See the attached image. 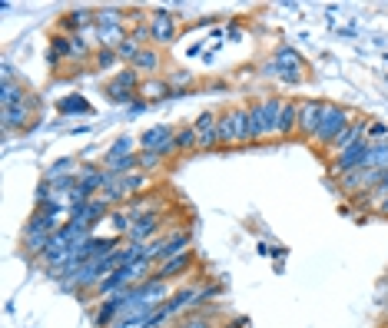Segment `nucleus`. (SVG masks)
<instances>
[{
  "label": "nucleus",
  "mask_w": 388,
  "mask_h": 328,
  "mask_svg": "<svg viewBox=\"0 0 388 328\" xmlns=\"http://www.w3.org/2000/svg\"><path fill=\"white\" fill-rule=\"evenodd\" d=\"M219 328H249V319H229V322H223Z\"/></svg>",
  "instance_id": "35"
},
{
  "label": "nucleus",
  "mask_w": 388,
  "mask_h": 328,
  "mask_svg": "<svg viewBox=\"0 0 388 328\" xmlns=\"http://www.w3.org/2000/svg\"><path fill=\"white\" fill-rule=\"evenodd\" d=\"M299 129V103L295 100H285L279 113V129H276V139H292Z\"/></svg>",
  "instance_id": "19"
},
{
  "label": "nucleus",
  "mask_w": 388,
  "mask_h": 328,
  "mask_svg": "<svg viewBox=\"0 0 388 328\" xmlns=\"http://www.w3.org/2000/svg\"><path fill=\"white\" fill-rule=\"evenodd\" d=\"M146 107H150V103H146V100H143V97H136V100H133V103H130V107H127V110H130V116H136V113H143V110H146Z\"/></svg>",
  "instance_id": "34"
},
{
  "label": "nucleus",
  "mask_w": 388,
  "mask_h": 328,
  "mask_svg": "<svg viewBox=\"0 0 388 328\" xmlns=\"http://www.w3.org/2000/svg\"><path fill=\"white\" fill-rule=\"evenodd\" d=\"M140 50H143V47H140V43H136L133 37H127V40H123V43H120V47H117V57H120V63H130V67H133V60L140 57Z\"/></svg>",
  "instance_id": "30"
},
{
  "label": "nucleus",
  "mask_w": 388,
  "mask_h": 328,
  "mask_svg": "<svg viewBox=\"0 0 388 328\" xmlns=\"http://www.w3.org/2000/svg\"><path fill=\"white\" fill-rule=\"evenodd\" d=\"M150 33H153V47H173L179 40V14H173L169 7H153L150 10Z\"/></svg>",
  "instance_id": "9"
},
{
  "label": "nucleus",
  "mask_w": 388,
  "mask_h": 328,
  "mask_svg": "<svg viewBox=\"0 0 388 328\" xmlns=\"http://www.w3.org/2000/svg\"><path fill=\"white\" fill-rule=\"evenodd\" d=\"M352 120H355V110L352 107H342V103L325 100V103H322V123H319V129H315V139H312V143L325 153V149L332 146V139H335Z\"/></svg>",
  "instance_id": "5"
},
{
  "label": "nucleus",
  "mask_w": 388,
  "mask_h": 328,
  "mask_svg": "<svg viewBox=\"0 0 388 328\" xmlns=\"http://www.w3.org/2000/svg\"><path fill=\"white\" fill-rule=\"evenodd\" d=\"M40 97L37 93H27V97L20 100V103H14V107H0V129H4V136H10L14 129H20V133H27L30 126L40 120Z\"/></svg>",
  "instance_id": "6"
},
{
  "label": "nucleus",
  "mask_w": 388,
  "mask_h": 328,
  "mask_svg": "<svg viewBox=\"0 0 388 328\" xmlns=\"http://www.w3.org/2000/svg\"><path fill=\"white\" fill-rule=\"evenodd\" d=\"M130 226H133V219H130L127 206H120V209H113V213H110V229H113V236H120V239H127Z\"/></svg>",
  "instance_id": "28"
},
{
  "label": "nucleus",
  "mask_w": 388,
  "mask_h": 328,
  "mask_svg": "<svg viewBox=\"0 0 388 328\" xmlns=\"http://www.w3.org/2000/svg\"><path fill=\"white\" fill-rule=\"evenodd\" d=\"M243 37H246L243 23H239V20H233V23H229V40H243Z\"/></svg>",
  "instance_id": "33"
},
{
  "label": "nucleus",
  "mask_w": 388,
  "mask_h": 328,
  "mask_svg": "<svg viewBox=\"0 0 388 328\" xmlns=\"http://www.w3.org/2000/svg\"><path fill=\"white\" fill-rule=\"evenodd\" d=\"M136 139H140V149H153V153H159L163 159L176 156V146H173L176 126L173 123H156V126H150V129H143Z\"/></svg>",
  "instance_id": "10"
},
{
  "label": "nucleus",
  "mask_w": 388,
  "mask_h": 328,
  "mask_svg": "<svg viewBox=\"0 0 388 328\" xmlns=\"http://www.w3.org/2000/svg\"><path fill=\"white\" fill-rule=\"evenodd\" d=\"M295 103H299V129H295V136L305 139V143H312V139H315V129H319V123H322V103H325V100L302 97V100H295Z\"/></svg>",
  "instance_id": "13"
},
{
  "label": "nucleus",
  "mask_w": 388,
  "mask_h": 328,
  "mask_svg": "<svg viewBox=\"0 0 388 328\" xmlns=\"http://www.w3.org/2000/svg\"><path fill=\"white\" fill-rule=\"evenodd\" d=\"M379 183H382V173L379 169H365V166L345 173L342 179H335V186H339V193L345 196V199H352V196H359V193H372Z\"/></svg>",
  "instance_id": "12"
},
{
  "label": "nucleus",
  "mask_w": 388,
  "mask_h": 328,
  "mask_svg": "<svg viewBox=\"0 0 388 328\" xmlns=\"http://www.w3.org/2000/svg\"><path fill=\"white\" fill-rule=\"evenodd\" d=\"M365 129H369V116L355 113V120H352V123L332 139V146L325 149V156L332 159V156H339V153H345V149H352V146H359L362 139H365Z\"/></svg>",
  "instance_id": "15"
},
{
  "label": "nucleus",
  "mask_w": 388,
  "mask_h": 328,
  "mask_svg": "<svg viewBox=\"0 0 388 328\" xmlns=\"http://www.w3.org/2000/svg\"><path fill=\"white\" fill-rule=\"evenodd\" d=\"M193 129H196V153L219 149V110H203L193 120Z\"/></svg>",
  "instance_id": "11"
},
{
  "label": "nucleus",
  "mask_w": 388,
  "mask_h": 328,
  "mask_svg": "<svg viewBox=\"0 0 388 328\" xmlns=\"http://www.w3.org/2000/svg\"><path fill=\"white\" fill-rule=\"evenodd\" d=\"M246 143H253L249 110L246 107L219 110V149H236V146H246Z\"/></svg>",
  "instance_id": "4"
},
{
  "label": "nucleus",
  "mask_w": 388,
  "mask_h": 328,
  "mask_svg": "<svg viewBox=\"0 0 388 328\" xmlns=\"http://www.w3.org/2000/svg\"><path fill=\"white\" fill-rule=\"evenodd\" d=\"M97 23V10L90 7H73L60 17V33H70V37H80V33H90Z\"/></svg>",
  "instance_id": "17"
},
{
  "label": "nucleus",
  "mask_w": 388,
  "mask_h": 328,
  "mask_svg": "<svg viewBox=\"0 0 388 328\" xmlns=\"http://www.w3.org/2000/svg\"><path fill=\"white\" fill-rule=\"evenodd\" d=\"M285 255H289V249H285V245H272V259H276V262H282Z\"/></svg>",
  "instance_id": "36"
},
{
  "label": "nucleus",
  "mask_w": 388,
  "mask_h": 328,
  "mask_svg": "<svg viewBox=\"0 0 388 328\" xmlns=\"http://www.w3.org/2000/svg\"><path fill=\"white\" fill-rule=\"evenodd\" d=\"M176 156H186V153H196V129L193 123L186 126H176Z\"/></svg>",
  "instance_id": "24"
},
{
  "label": "nucleus",
  "mask_w": 388,
  "mask_h": 328,
  "mask_svg": "<svg viewBox=\"0 0 388 328\" xmlns=\"http://www.w3.org/2000/svg\"><path fill=\"white\" fill-rule=\"evenodd\" d=\"M27 93L30 90L23 80H7V83H0V107H14V103H20Z\"/></svg>",
  "instance_id": "23"
},
{
  "label": "nucleus",
  "mask_w": 388,
  "mask_h": 328,
  "mask_svg": "<svg viewBox=\"0 0 388 328\" xmlns=\"http://www.w3.org/2000/svg\"><path fill=\"white\" fill-rule=\"evenodd\" d=\"M219 315H223V305L213 302V305H203V309L186 312L183 319H176L169 328H219Z\"/></svg>",
  "instance_id": "16"
},
{
  "label": "nucleus",
  "mask_w": 388,
  "mask_h": 328,
  "mask_svg": "<svg viewBox=\"0 0 388 328\" xmlns=\"http://www.w3.org/2000/svg\"><path fill=\"white\" fill-rule=\"evenodd\" d=\"M7 80H17V73H14V63H0V83H7Z\"/></svg>",
  "instance_id": "32"
},
{
  "label": "nucleus",
  "mask_w": 388,
  "mask_h": 328,
  "mask_svg": "<svg viewBox=\"0 0 388 328\" xmlns=\"http://www.w3.org/2000/svg\"><path fill=\"white\" fill-rule=\"evenodd\" d=\"M150 179L153 176H146V173H127V176H113V183L103 189V199H107L113 209H120V206H130L136 199V196H143L150 193Z\"/></svg>",
  "instance_id": "7"
},
{
  "label": "nucleus",
  "mask_w": 388,
  "mask_h": 328,
  "mask_svg": "<svg viewBox=\"0 0 388 328\" xmlns=\"http://www.w3.org/2000/svg\"><path fill=\"white\" fill-rule=\"evenodd\" d=\"M186 249H193V229L173 222L163 236H156L153 242H146V259L153 262V265H159V262L173 259V255H179V252H186Z\"/></svg>",
  "instance_id": "3"
},
{
  "label": "nucleus",
  "mask_w": 388,
  "mask_h": 328,
  "mask_svg": "<svg viewBox=\"0 0 388 328\" xmlns=\"http://www.w3.org/2000/svg\"><path fill=\"white\" fill-rule=\"evenodd\" d=\"M259 73L266 80L282 83V87H302L305 77H309V63H305V57L292 43H279L272 50V57L259 67Z\"/></svg>",
  "instance_id": "1"
},
{
  "label": "nucleus",
  "mask_w": 388,
  "mask_h": 328,
  "mask_svg": "<svg viewBox=\"0 0 388 328\" xmlns=\"http://www.w3.org/2000/svg\"><path fill=\"white\" fill-rule=\"evenodd\" d=\"M57 113L60 116H90L93 107H90V100L83 93H67V97L57 100Z\"/></svg>",
  "instance_id": "21"
},
{
  "label": "nucleus",
  "mask_w": 388,
  "mask_h": 328,
  "mask_svg": "<svg viewBox=\"0 0 388 328\" xmlns=\"http://www.w3.org/2000/svg\"><path fill=\"white\" fill-rule=\"evenodd\" d=\"M193 269H196V252L186 249V252H179V255H173V259L159 262L153 275L163 282H176V279H193Z\"/></svg>",
  "instance_id": "14"
},
{
  "label": "nucleus",
  "mask_w": 388,
  "mask_h": 328,
  "mask_svg": "<svg viewBox=\"0 0 388 328\" xmlns=\"http://www.w3.org/2000/svg\"><path fill=\"white\" fill-rule=\"evenodd\" d=\"M80 169V163L73 159V156H63V159H57V163L47 166V173H43V179H60V176H73Z\"/></svg>",
  "instance_id": "26"
},
{
  "label": "nucleus",
  "mask_w": 388,
  "mask_h": 328,
  "mask_svg": "<svg viewBox=\"0 0 388 328\" xmlns=\"http://www.w3.org/2000/svg\"><path fill=\"white\" fill-rule=\"evenodd\" d=\"M140 97L153 107V103H163V100L173 97V90H169V83H166V77H150L143 80V87H140Z\"/></svg>",
  "instance_id": "20"
},
{
  "label": "nucleus",
  "mask_w": 388,
  "mask_h": 328,
  "mask_svg": "<svg viewBox=\"0 0 388 328\" xmlns=\"http://www.w3.org/2000/svg\"><path fill=\"white\" fill-rule=\"evenodd\" d=\"M163 67H166V57H163V50H159V47H143V50H140V57L133 60V70L143 80L163 77Z\"/></svg>",
  "instance_id": "18"
},
{
  "label": "nucleus",
  "mask_w": 388,
  "mask_h": 328,
  "mask_svg": "<svg viewBox=\"0 0 388 328\" xmlns=\"http://www.w3.org/2000/svg\"><path fill=\"white\" fill-rule=\"evenodd\" d=\"M365 139H369V143H382V139H388V123H382V120H369Z\"/></svg>",
  "instance_id": "31"
},
{
  "label": "nucleus",
  "mask_w": 388,
  "mask_h": 328,
  "mask_svg": "<svg viewBox=\"0 0 388 328\" xmlns=\"http://www.w3.org/2000/svg\"><path fill=\"white\" fill-rule=\"evenodd\" d=\"M282 103H285V97H279V93H266V97H249L246 110H249V133H253V146H256V143H269V139H276Z\"/></svg>",
  "instance_id": "2"
},
{
  "label": "nucleus",
  "mask_w": 388,
  "mask_h": 328,
  "mask_svg": "<svg viewBox=\"0 0 388 328\" xmlns=\"http://www.w3.org/2000/svg\"><path fill=\"white\" fill-rule=\"evenodd\" d=\"M256 252H259L262 259H272V245H269V242H259V245H256Z\"/></svg>",
  "instance_id": "37"
},
{
  "label": "nucleus",
  "mask_w": 388,
  "mask_h": 328,
  "mask_svg": "<svg viewBox=\"0 0 388 328\" xmlns=\"http://www.w3.org/2000/svg\"><path fill=\"white\" fill-rule=\"evenodd\" d=\"M133 153H140V139H133L130 133H123V136H117V139L110 143V149L103 153V163H113V159H123V156H133Z\"/></svg>",
  "instance_id": "22"
},
{
  "label": "nucleus",
  "mask_w": 388,
  "mask_h": 328,
  "mask_svg": "<svg viewBox=\"0 0 388 328\" xmlns=\"http://www.w3.org/2000/svg\"><path fill=\"white\" fill-rule=\"evenodd\" d=\"M140 87H143V77L136 73L133 67H120L113 77L103 83V97L117 107H130L136 97H140Z\"/></svg>",
  "instance_id": "8"
},
{
  "label": "nucleus",
  "mask_w": 388,
  "mask_h": 328,
  "mask_svg": "<svg viewBox=\"0 0 388 328\" xmlns=\"http://www.w3.org/2000/svg\"><path fill=\"white\" fill-rule=\"evenodd\" d=\"M159 169H166V159H163V156L153 153V149H140V173L156 176Z\"/></svg>",
  "instance_id": "27"
},
{
  "label": "nucleus",
  "mask_w": 388,
  "mask_h": 328,
  "mask_svg": "<svg viewBox=\"0 0 388 328\" xmlns=\"http://www.w3.org/2000/svg\"><path fill=\"white\" fill-rule=\"evenodd\" d=\"M365 169H379V173H385V169H388V139L372 143L369 159H365Z\"/></svg>",
  "instance_id": "25"
},
{
  "label": "nucleus",
  "mask_w": 388,
  "mask_h": 328,
  "mask_svg": "<svg viewBox=\"0 0 388 328\" xmlns=\"http://www.w3.org/2000/svg\"><path fill=\"white\" fill-rule=\"evenodd\" d=\"M97 70H113V67H120V57H117V50H103V47H97V53H93V60H90Z\"/></svg>",
  "instance_id": "29"
}]
</instances>
